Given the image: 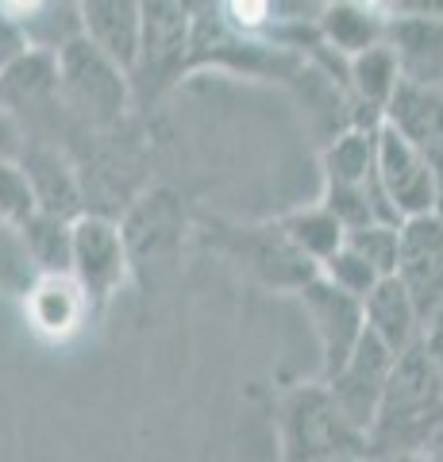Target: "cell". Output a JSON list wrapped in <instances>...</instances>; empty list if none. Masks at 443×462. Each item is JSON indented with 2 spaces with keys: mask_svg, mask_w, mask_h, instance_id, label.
<instances>
[{
  "mask_svg": "<svg viewBox=\"0 0 443 462\" xmlns=\"http://www.w3.org/2000/svg\"><path fill=\"white\" fill-rule=\"evenodd\" d=\"M443 428V378L424 346L397 355L378 416L366 431V458H420Z\"/></svg>",
  "mask_w": 443,
  "mask_h": 462,
  "instance_id": "obj_1",
  "label": "cell"
},
{
  "mask_svg": "<svg viewBox=\"0 0 443 462\" xmlns=\"http://www.w3.org/2000/svg\"><path fill=\"white\" fill-rule=\"evenodd\" d=\"M59 89L62 108L74 135H108L120 132L132 100V78L105 58L89 39H78L74 47L59 54Z\"/></svg>",
  "mask_w": 443,
  "mask_h": 462,
  "instance_id": "obj_2",
  "label": "cell"
},
{
  "mask_svg": "<svg viewBox=\"0 0 443 462\" xmlns=\"http://www.w3.org/2000/svg\"><path fill=\"white\" fill-rule=\"evenodd\" d=\"M278 462H347L366 458V436L347 424L328 385H297L278 409Z\"/></svg>",
  "mask_w": 443,
  "mask_h": 462,
  "instance_id": "obj_3",
  "label": "cell"
},
{
  "mask_svg": "<svg viewBox=\"0 0 443 462\" xmlns=\"http://www.w3.org/2000/svg\"><path fill=\"white\" fill-rule=\"evenodd\" d=\"M193 58V12L178 0H147L143 5V42L132 66L135 108H154L174 85L189 74Z\"/></svg>",
  "mask_w": 443,
  "mask_h": 462,
  "instance_id": "obj_4",
  "label": "cell"
},
{
  "mask_svg": "<svg viewBox=\"0 0 443 462\" xmlns=\"http://www.w3.org/2000/svg\"><path fill=\"white\" fill-rule=\"evenodd\" d=\"M127 258H132V273L143 289H159L170 273L178 270V258L185 247V231H189V216L174 189H143L135 205L124 212L120 220Z\"/></svg>",
  "mask_w": 443,
  "mask_h": 462,
  "instance_id": "obj_5",
  "label": "cell"
},
{
  "mask_svg": "<svg viewBox=\"0 0 443 462\" xmlns=\"http://www.w3.org/2000/svg\"><path fill=\"white\" fill-rule=\"evenodd\" d=\"M212 227H217L212 239L220 243V251H227L254 282H263L270 289L301 293V289L320 273V266L290 243L281 224H247L243 227V224H220L217 220Z\"/></svg>",
  "mask_w": 443,
  "mask_h": 462,
  "instance_id": "obj_6",
  "label": "cell"
},
{
  "mask_svg": "<svg viewBox=\"0 0 443 462\" xmlns=\"http://www.w3.org/2000/svg\"><path fill=\"white\" fill-rule=\"evenodd\" d=\"M374 181L385 197V205L397 212V220H417V216L443 212V185L436 170L409 147L401 135H393L390 127H378V170Z\"/></svg>",
  "mask_w": 443,
  "mask_h": 462,
  "instance_id": "obj_7",
  "label": "cell"
},
{
  "mask_svg": "<svg viewBox=\"0 0 443 462\" xmlns=\"http://www.w3.org/2000/svg\"><path fill=\"white\" fill-rule=\"evenodd\" d=\"M297 300H301L305 320L312 324V336L320 343V382H332L336 374L347 366L355 346H359L366 336L363 300L339 293V289L332 282H324L320 273L297 293Z\"/></svg>",
  "mask_w": 443,
  "mask_h": 462,
  "instance_id": "obj_8",
  "label": "cell"
},
{
  "mask_svg": "<svg viewBox=\"0 0 443 462\" xmlns=\"http://www.w3.org/2000/svg\"><path fill=\"white\" fill-rule=\"evenodd\" d=\"M127 273H132V258H127L120 220L85 212L74 224V282L81 285L85 300L101 309Z\"/></svg>",
  "mask_w": 443,
  "mask_h": 462,
  "instance_id": "obj_9",
  "label": "cell"
},
{
  "mask_svg": "<svg viewBox=\"0 0 443 462\" xmlns=\"http://www.w3.org/2000/svg\"><path fill=\"white\" fill-rule=\"evenodd\" d=\"M385 47L393 51L409 85H443V5H409L390 16Z\"/></svg>",
  "mask_w": 443,
  "mask_h": 462,
  "instance_id": "obj_10",
  "label": "cell"
},
{
  "mask_svg": "<svg viewBox=\"0 0 443 462\" xmlns=\"http://www.w3.org/2000/svg\"><path fill=\"white\" fill-rule=\"evenodd\" d=\"M393 278L405 285L424 324L443 309V212L401 224V251H397Z\"/></svg>",
  "mask_w": 443,
  "mask_h": 462,
  "instance_id": "obj_11",
  "label": "cell"
},
{
  "mask_svg": "<svg viewBox=\"0 0 443 462\" xmlns=\"http://www.w3.org/2000/svg\"><path fill=\"white\" fill-rule=\"evenodd\" d=\"M393 363H397V355L366 331L363 343L355 346V355L347 358V366H343L332 382H324L328 393L336 401V409L347 416V424L359 428L363 436L378 416V404L385 397V385H390Z\"/></svg>",
  "mask_w": 443,
  "mask_h": 462,
  "instance_id": "obj_12",
  "label": "cell"
},
{
  "mask_svg": "<svg viewBox=\"0 0 443 462\" xmlns=\"http://www.w3.org/2000/svg\"><path fill=\"white\" fill-rule=\"evenodd\" d=\"M20 170H23L27 185H32L35 208L42 216H59V220H69V224H78L85 216L81 173L66 147L27 139V147L20 154Z\"/></svg>",
  "mask_w": 443,
  "mask_h": 462,
  "instance_id": "obj_13",
  "label": "cell"
},
{
  "mask_svg": "<svg viewBox=\"0 0 443 462\" xmlns=\"http://www.w3.org/2000/svg\"><path fill=\"white\" fill-rule=\"evenodd\" d=\"M382 124L393 135H401L436 170V178L443 185V93L405 81L390 100V108H385Z\"/></svg>",
  "mask_w": 443,
  "mask_h": 462,
  "instance_id": "obj_14",
  "label": "cell"
},
{
  "mask_svg": "<svg viewBox=\"0 0 443 462\" xmlns=\"http://www.w3.org/2000/svg\"><path fill=\"white\" fill-rule=\"evenodd\" d=\"M81 20L85 39L105 58H112L124 74H132L143 42V5L135 0H85Z\"/></svg>",
  "mask_w": 443,
  "mask_h": 462,
  "instance_id": "obj_15",
  "label": "cell"
},
{
  "mask_svg": "<svg viewBox=\"0 0 443 462\" xmlns=\"http://www.w3.org/2000/svg\"><path fill=\"white\" fill-rule=\"evenodd\" d=\"M363 316H366V331L390 346L393 355H405L424 339V316L397 278L378 282L374 293L363 300Z\"/></svg>",
  "mask_w": 443,
  "mask_h": 462,
  "instance_id": "obj_16",
  "label": "cell"
},
{
  "mask_svg": "<svg viewBox=\"0 0 443 462\" xmlns=\"http://www.w3.org/2000/svg\"><path fill=\"white\" fill-rule=\"evenodd\" d=\"M320 42L339 58H359L374 47H385V32H390V16H382L374 5H355V0H339V5H324L317 20Z\"/></svg>",
  "mask_w": 443,
  "mask_h": 462,
  "instance_id": "obj_17",
  "label": "cell"
},
{
  "mask_svg": "<svg viewBox=\"0 0 443 462\" xmlns=\"http://www.w3.org/2000/svg\"><path fill=\"white\" fill-rule=\"evenodd\" d=\"M12 20L20 23L27 51H42L59 58L66 47L85 39V20L81 5L69 0H42V5H8Z\"/></svg>",
  "mask_w": 443,
  "mask_h": 462,
  "instance_id": "obj_18",
  "label": "cell"
},
{
  "mask_svg": "<svg viewBox=\"0 0 443 462\" xmlns=\"http://www.w3.org/2000/svg\"><path fill=\"white\" fill-rule=\"evenodd\" d=\"M378 127L355 124L328 143L320 158L324 185H370L378 170Z\"/></svg>",
  "mask_w": 443,
  "mask_h": 462,
  "instance_id": "obj_19",
  "label": "cell"
},
{
  "mask_svg": "<svg viewBox=\"0 0 443 462\" xmlns=\"http://www.w3.org/2000/svg\"><path fill=\"white\" fill-rule=\"evenodd\" d=\"M20 239L32 254L39 278H74V224L69 220L35 212L20 227Z\"/></svg>",
  "mask_w": 443,
  "mask_h": 462,
  "instance_id": "obj_20",
  "label": "cell"
},
{
  "mask_svg": "<svg viewBox=\"0 0 443 462\" xmlns=\"http://www.w3.org/2000/svg\"><path fill=\"white\" fill-rule=\"evenodd\" d=\"M347 85H351L355 100L374 112V120H382L385 108H390V100L405 85V78H401V66H397L393 51L374 47V51H366V54L347 62Z\"/></svg>",
  "mask_w": 443,
  "mask_h": 462,
  "instance_id": "obj_21",
  "label": "cell"
},
{
  "mask_svg": "<svg viewBox=\"0 0 443 462\" xmlns=\"http://www.w3.org/2000/svg\"><path fill=\"white\" fill-rule=\"evenodd\" d=\"M281 231L290 236V243L297 251H301L305 258H312L317 266H324L332 254L343 251V243H347V227H343L332 212H328L320 200L309 208H297L290 216H281Z\"/></svg>",
  "mask_w": 443,
  "mask_h": 462,
  "instance_id": "obj_22",
  "label": "cell"
},
{
  "mask_svg": "<svg viewBox=\"0 0 443 462\" xmlns=\"http://www.w3.org/2000/svg\"><path fill=\"white\" fill-rule=\"evenodd\" d=\"M35 328L51 331V336H66L69 328L81 320V309L89 305L74 278H39L35 289L27 293Z\"/></svg>",
  "mask_w": 443,
  "mask_h": 462,
  "instance_id": "obj_23",
  "label": "cell"
},
{
  "mask_svg": "<svg viewBox=\"0 0 443 462\" xmlns=\"http://www.w3.org/2000/svg\"><path fill=\"white\" fill-rule=\"evenodd\" d=\"M35 282H39V270L23 247L20 227L0 224V293L27 297L35 289Z\"/></svg>",
  "mask_w": 443,
  "mask_h": 462,
  "instance_id": "obj_24",
  "label": "cell"
},
{
  "mask_svg": "<svg viewBox=\"0 0 443 462\" xmlns=\"http://www.w3.org/2000/svg\"><path fill=\"white\" fill-rule=\"evenodd\" d=\"M320 278L332 282L339 293H347V297H355V300H366V297L378 289V282H385L382 273L366 263V258H359V254L347 247V243H343L339 254H332V258H328V263L320 266Z\"/></svg>",
  "mask_w": 443,
  "mask_h": 462,
  "instance_id": "obj_25",
  "label": "cell"
},
{
  "mask_svg": "<svg viewBox=\"0 0 443 462\" xmlns=\"http://www.w3.org/2000/svg\"><path fill=\"white\" fill-rule=\"evenodd\" d=\"M347 247L366 258L382 278H393L397 273V251H401V227L397 224H370L347 236Z\"/></svg>",
  "mask_w": 443,
  "mask_h": 462,
  "instance_id": "obj_26",
  "label": "cell"
},
{
  "mask_svg": "<svg viewBox=\"0 0 443 462\" xmlns=\"http://www.w3.org/2000/svg\"><path fill=\"white\" fill-rule=\"evenodd\" d=\"M35 212V193L27 185L20 162H0V224L23 227Z\"/></svg>",
  "mask_w": 443,
  "mask_h": 462,
  "instance_id": "obj_27",
  "label": "cell"
},
{
  "mask_svg": "<svg viewBox=\"0 0 443 462\" xmlns=\"http://www.w3.org/2000/svg\"><path fill=\"white\" fill-rule=\"evenodd\" d=\"M27 51V42H23V32H20V23L12 20V12L8 5H0V74L16 62V58Z\"/></svg>",
  "mask_w": 443,
  "mask_h": 462,
  "instance_id": "obj_28",
  "label": "cell"
},
{
  "mask_svg": "<svg viewBox=\"0 0 443 462\" xmlns=\"http://www.w3.org/2000/svg\"><path fill=\"white\" fill-rule=\"evenodd\" d=\"M27 147V135L23 127L12 120V116L0 108V162H20V154Z\"/></svg>",
  "mask_w": 443,
  "mask_h": 462,
  "instance_id": "obj_29",
  "label": "cell"
},
{
  "mask_svg": "<svg viewBox=\"0 0 443 462\" xmlns=\"http://www.w3.org/2000/svg\"><path fill=\"white\" fill-rule=\"evenodd\" d=\"M420 346H424V355L432 358L436 374L443 378V309L432 316V320L424 324V339H420Z\"/></svg>",
  "mask_w": 443,
  "mask_h": 462,
  "instance_id": "obj_30",
  "label": "cell"
},
{
  "mask_svg": "<svg viewBox=\"0 0 443 462\" xmlns=\"http://www.w3.org/2000/svg\"><path fill=\"white\" fill-rule=\"evenodd\" d=\"M420 458H424V462H443V428H439V436L428 443V451H424Z\"/></svg>",
  "mask_w": 443,
  "mask_h": 462,
  "instance_id": "obj_31",
  "label": "cell"
},
{
  "mask_svg": "<svg viewBox=\"0 0 443 462\" xmlns=\"http://www.w3.org/2000/svg\"><path fill=\"white\" fill-rule=\"evenodd\" d=\"M439 93H443V85H439Z\"/></svg>",
  "mask_w": 443,
  "mask_h": 462,
  "instance_id": "obj_32",
  "label": "cell"
}]
</instances>
